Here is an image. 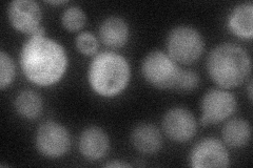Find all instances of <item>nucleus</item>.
<instances>
[{"mask_svg": "<svg viewBox=\"0 0 253 168\" xmlns=\"http://www.w3.org/2000/svg\"><path fill=\"white\" fill-rule=\"evenodd\" d=\"M20 67L32 83L42 87L50 86L65 75L68 56L57 41L44 35H34L22 45Z\"/></svg>", "mask_w": 253, "mask_h": 168, "instance_id": "f257e3e1", "label": "nucleus"}, {"mask_svg": "<svg viewBox=\"0 0 253 168\" xmlns=\"http://www.w3.org/2000/svg\"><path fill=\"white\" fill-rule=\"evenodd\" d=\"M207 70L210 78L221 89H234L249 76L251 60L240 45L223 43L210 52Z\"/></svg>", "mask_w": 253, "mask_h": 168, "instance_id": "f03ea898", "label": "nucleus"}, {"mask_svg": "<svg viewBox=\"0 0 253 168\" xmlns=\"http://www.w3.org/2000/svg\"><path fill=\"white\" fill-rule=\"evenodd\" d=\"M131 69L128 61L114 52L97 54L90 63L88 79L92 90L101 97L120 95L130 81Z\"/></svg>", "mask_w": 253, "mask_h": 168, "instance_id": "7ed1b4c3", "label": "nucleus"}, {"mask_svg": "<svg viewBox=\"0 0 253 168\" xmlns=\"http://www.w3.org/2000/svg\"><path fill=\"white\" fill-rule=\"evenodd\" d=\"M166 47L174 61L189 66L201 58L205 50V42L199 31L181 26L170 31Z\"/></svg>", "mask_w": 253, "mask_h": 168, "instance_id": "20e7f679", "label": "nucleus"}, {"mask_svg": "<svg viewBox=\"0 0 253 168\" xmlns=\"http://www.w3.org/2000/svg\"><path fill=\"white\" fill-rule=\"evenodd\" d=\"M181 70L177 62L162 51L149 53L141 66L146 81L160 90H175Z\"/></svg>", "mask_w": 253, "mask_h": 168, "instance_id": "39448f33", "label": "nucleus"}, {"mask_svg": "<svg viewBox=\"0 0 253 168\" xmlns=\"http://www.w3.org/2000/svg\"><path fill=\"white\" fill-rule=\"evenodd\" d=\"M36 148L42 156L59 158L65 156L71 146V137L65 126L47 121L42 123L36 133Z\"/></svg>", "mask_w": 253, "mask_h": 168, "instance_id": "423d86ee", "label": "nucleus"}, {"mask_svg": "<svg viewBox=\"0 0 253 168\" xmlns=\"http://www.w3.org/2000/svg\"><path fill=\"white\" fill-rule=\"evenodd\" d=\"M236 99L234 96L225 90L212 89L205 94L202 99L203 126L217 124L225 121L236 109Z\"/></svg>", "mask_w": 253, "mask_h": 168, "instance_id": "0eeeda50", "label": "nucleus"}, {"mask_svg": "<svg viewBox=\"0 0 253 168\" xmlns=\"http://www.w3.org/2000/svg\"><path fill=\"white\" fill-rule=\"evenodd\" d=\"M7 17L12 27L23 34L33 36L42 28V12L34 0H14L7 7Z\"/></svg>", "mask_w": 253, "mask_h": 168, "instance_id": "6e6552de", "label": "nucleus"}, {"mask_svg": "<svg viewBox=\"0 0 253 168\" xmlns=\"http://www.w3.org/2000/svg\"><path fill=\"white\" fill-rule=\"evenodd\" d=\"M163 130L174 142L183 143L191 140L197 131L193 114L184 107H173L163 118Z\"/></svg>", "mask_w": 253, "mask_h": 168, "instance_id": "1a4fd4ad", "label": "nucleus"}, {"mask_svg": "<svg viewBox=\"0 0 253 168\" xmlns=\"http://www.w3.org/2000/svg\"><path fill=\"white\" fill-rule=\"evenodd\" d=\"M190 162L195 168L228 167L230 165V156L219 140L206 138L193 147L190 155Z\"/></svg>", "mask_w": 253, "mask_h": 168, "instance_id": "9d476101", "label": "nucleus"}, {"mask_svg": "<svg viewBox=\"0 0 253 168\" xmlns=\"http://www.w3.org/2000/svg\"><path fill=\"white\" fill-rule=\"evenodd\" d=\"M79 151L88 160L96 161L104 158L110 146L108 134L97 126L85 129L79 137Z\"/></svg>", "mask_w": 253, "mask_h": 168, "instance_id": "9b49d317", "label": "nucleus"}, {"mask_svg": "<svg viewBox=\"0 0 253 168\" xmlns=\"http://www.w3.org/2000/svg\"><path fill=\"white\" fill-rule=\"evenodd\" d=\"M132 146L144 155H155L162 149L163 137L160 130L153 124H138L131 133Z\"/></svg>", "mask_w": 253, "mask_h": 168, "instance_id": "f8f14e48", "label": "nucleus"}, {"mask_svg": "<svg viewBox=\"0 0 253 168\" xmlns=\"http://www.w3.org/2000/svg\"><path fill=\"white\" fill-rule=\"evenodd\" d=\"M129 26L122 17L110 16L101 22L99 38L101 42L111 49H120L129 39Z\"/></svg>", "mask_w": 253, "mask_h": 168, "instance_id": "ddd939ff", "label": "nucleus"}, {"mask_svg": "<svg viewBox=\"0 0 253 168\" xmlns=\"http://www.w3.org/2000/svg\"><path fill=\"white\" fill-rule=\"evenodd\" d=\"M253 4L251 2L236 5L229 15L228 26L237 37L251 39L253 36Z\"/></svg>", "mask_w": 253, "mask_h": 168, "instance_id": "4468645a", "label": "nucleus"}, {"mask_svg": "<svg viewBox=\"0 0 253 168\" xmlns=\"http://www.w3.org/2000/svg\"><path fill=\"white\" fill-rule=\"evenodd\" d=\"M223 139L228 146L240 148L247 145L251 138L250 124L243 119H233L228 121L223 132Z\"/></svg>", "mask_w": 253, "mask_h": 168, "instance_id": "2eb2a0df", "label": "nucleus"}, {"mask_svg": "<svg viewBox=\"0 0 253 168\" xmlns=\"http://www.w3.org/2000/svg\"><path fill=\"white\" fill-rule=\"evenodd\" d=\"M15 109L19 116L29 120H33L41 116L43 102L41 96L33 91H22L15 98Z\"/></svg>", "mask_w": 253, "mask_h": 168, "instance_id": "dca6fc26", "label": "nucleus"}, {"mask_svg": "<svg viewBox=\"0 0 253 168\" xmlns=\"http://www.w3.org/2000/svg\"><path fill=\"white\" fill-rule=\"evenodd\" d=\"M86 17L79 6H70L61 16V25L69 32H77L85 25Z\"/></svg>", "mask_w": 253, "mask_h": 168, "instance_id": "f3484780", "label": "nucleus"}, {"mask_svg": "<svg viewBox=\"0 0 253 168\" xmlns=\"http://www.w3.org/2000/svg\"><path fill=\"white\" fill-rule=\"evenodd\" d=\"M15 65L13 59L5 52L0 53V89L5 90L15 79Z\"/></svg>", "mask_w": 253, "mask_h": 168, "instance_id": "a211bd4d", "label": "nucleus"}, {"mask_svg": "<svg viewBox=\"0 0 253 168\" xmlns=\"http://www.w3.org/2000/svg\"><path fill=\"white\" fill-rule=\"evenodd\" d=\"M76 47L79 51L85 56H92L98 50V41L96 37L89 32H84L76 37Z\"/></svg>", "mask_w": 253, "mask_h": 168, "instance_id": "6ab92c4d", "label": "nucleus"}, {"mask_svg": "<svg viewBox=\"0 0 253 168\" xmlns=\"http://www.w3.org/2000/svg\"><path fill=\"white\" fill-rule=\"evenodd\" d=\"M200 85V77L194 70H181V74L175 90L183 93H189L197 89Z\"/></svg>", "mask_w": 253, "mask_h": 168, "instance_id": "aec40b11", "label": "nucleus"}, {"mask_svg": "<svg viewBox=\"0 0 253 168\" xmlns=\"http://www.w3.org/2000/svg\"><path fill=\"white\" fill-rule=\"evenodd\" d=\"M106 166H107V167H130L131 165H130V164H128V163H124V162H117V161H114V162L108 163Z\"/></svg>", "mask_w": 253, "mask_h": 168, "instance_id": "412c9836", "label": "nucleus"}, {"mask_svg": "<svg viewBox=\"0 0 253 168\" xmlns=\"http://www.w3.org/2000/svg\"><path fill=\"white\" fill-rule=\"evenodd\" d=\"M47 3H50V4H53V5H60V4H65V3H67V1H63V0H57V1H53V0H51V1H46Z\"/></svg>", "mask_w": 253, "mask_h": 168, "instance_id": "4be33fe9", "label": "nucleus"}, {"mask_svg": "<svg viewBox=\"0 0 253 168\" xmlns=\"http://www.w3.org/2000/svg\"><path fill=\"white\" fill-rule=\"evenodd\" d=\"M248 94H249V99H250V100H252V82H250V83H249Z\"/></svg>", "mask_w": 253, "mask_h": 168, "instance_id": "5701e85b", "label": "nucleus"}]
</instances>
